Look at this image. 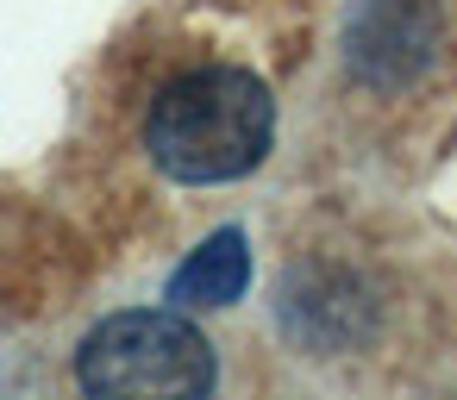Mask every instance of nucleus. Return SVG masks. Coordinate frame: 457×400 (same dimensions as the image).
Wrapping results in <instances>:
<instances>
[{
  "label": "nucleus",
  "instance_id": "nucleus-1",
  "mask_svg": "<svg viewBox=\"0 0 457 400\" xmlns=\"http://www.w3.org/2000/svg\"><path fill=\"white\" fill-rule=\"evenodd\" d=\"M270 138H276V101L251 69H232V63L170 82L145 119L151 163L195 188L251 176L263 163Z\"/></svg>",
  "mask_w": 457,
  "mask_h": 400
},
{
  "label": "nucleus",
  "instance_id": "nucleus-2",
  "mask_svg": "<svg viewBox=\"0 0 457 400\" xmlns=\"http://www.w3.org/2000/svg\"><path fill=\"white\" fill-rule=\"evenodd\" d=\"M76 381L88 400H207L213 394V344L157 306H132L101 319L76 350Z\"/></svg>",
  "mask_w": 457,
  "mask_h": 400
},
{
  "label": "nucleus",
  "instance_id": "nucleus-3",
  "mask_svg": "<svg viewBox=\"0 0 457 400\" xmlns=\"http://www.w3.org/2000/svg\"><path fill=\"white\" fill-rule=\"evenodd\" d=\"M438 45V13L432 0H363V13L351 20V69L363 82H413L432 63Z\"/></svg>",
  "mask_w": 457,
  "mask_h": 400
},
{
  "label": "nucleus",
  "instance_id": "nucleus-4",
  "mask_svg": "<svg viewBox=\"0 0 457 400\" xmlns=\"http://www.w3.org/2000/svg\"><path fill=\"white\" fill-rule=\"evenodd\" d=\"M245 288H251V244H245L238 225L213 232V238L170 275V300H176V306H232Z\"/></svg>",
  "mask_w": 457,
  "mask_h": 400
}]
</instances>
